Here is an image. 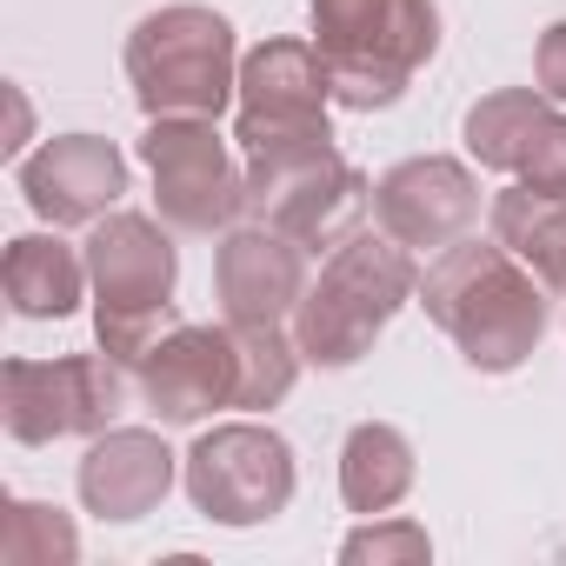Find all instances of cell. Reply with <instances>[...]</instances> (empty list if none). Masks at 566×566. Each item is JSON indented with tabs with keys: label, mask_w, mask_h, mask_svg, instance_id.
Returning <instances> with one entry per match:
<instances>
[{
	"label": "cell",
	"mask_w": 566,
	"mask_h": 566,
	"mask_svg": "<svg viewBox=\"0 0 566 566\" xmlns=\"http://www.w3.org/2000/svg\"><path fill=\"white\" fill-rule=\"evenodd\" d=\"M420 307L473 374H513L546 334V280L500 240H453L420 273Z\"/></svg>",
	"instance_id": "obj_1"
},
{
	"label": "cell",
	"mask_w": 566,
	"mask_h": 566,
	"mask_svg": "<svg viewBox=\"0 0 566 566\" xmlns=\"http://www.w3.org/2000/svg\"><path fill=\"white\" fill-rule=\"evenodd\" d=\"M413 294H420L413 247L360 227L347 247L327 253L321 280H307V294L294 307V340L307 367H354Z\"/></svg>",
	"instance_id": "obj_2"
},
{
	"label": "cell",
	"mask_w": 566,
	"mask_h": 566,
	"mask_svg": "<svg viewBox=\"0 0 566 566\" xmlns=\"http://www.w3.org/2000/svg\"><path fill=\"white\" fill-rule=\"evenodd\" d=\"M307 14L334 101L354 114L394 107L413 87V74L440 54L433 0H307Z\"/></svg>",
	"instance_id": "obj_3"
},
{
	"label": "cell",
	"mask_w": 566,
	"mask_h": 566,
	"mask_svg": "<svg viewBox=\"0 0 566 566\" xmlns=\"http://www.w3.org/2000/svg\"><path fill=\"white\" fill-rule=\"evenodd\" d=\"M127 81L147 120H220L227 101L240 94V48L233 21L200 8V0H174L154 8L127 34Z\"/></svg>",
	"instance_id": "obj_4"
},
{
	"label": "cell",
	"mask_w": 566,
	"mask_h": 566,
	"mask_svg": "<svg viewBox=\"0 0 566 566\" xmlns=\"http://www.w3.org/2000/svg\"><path fill=\"white\" fill-rule=\"evenodd\" d=\"M87 280H94V340L114 360H140L160 334L180 327L174 314V280H180V253L160 233V220L147 213H107L87 233Z\"/></svg>",
	"instance_id": "obj_5"
},
{
	"label": "cell",
	"mask_w": 566,
	"mask_h": 566,
	"mask_svg": "<svg viewBox=\"0 0 566 566\" xmlns=\"http://www.w3.org/2000/svg\"><path fill=\"white\" fill-rule=\"evenodd\" d=\"M247 213L260 227L294 233L307 253H334L374 213V180L334 140L287 147V154H253L247 160Z\"/></svg>",
	"instance_id": "obj_6"
},
{
	"label": "cell",
	"mask_w": 566,
	"mask_h": 566,
	"mask_svg": "<svg viewBox=\"0 0 566 566\" xmlns=\"http://www.w3.org/2000/svg\"><path fill=\"white\" fill-rule=\"evenodd\" d=\"M140 400L134 367L101 354H61V360H8L0 367V420L21 447L48 440H94Z\"/></svg>",
	"instance_id": "obj_7"
},
{
	"label": "cell",
	"mask_w": 566,
	"mask_h": 566,
	"mask_svg": "<svg viewBox=\"0 0 566 566\" xmlns=\"http://www.w3.org/2000/svg\"><path fill=\"white\" fill-rule=\"evenodd\" d=\"M233 140L240 154H287V147H321L334 140L327 107L334 81L314 41H260L240 61V94H233Z\"/></svg>",
	"instance_id": "obj_8"
},
{
	"label": "cell",
	"mask_w": 566,
	"mask_h": 566,
	"mask_svg": "<svg viewBox=\"0 0 566 566\" xmlns=\"http://www.w3.org/2000/svg\"><path fill=\"white\" fill-rule=\"evenodd\" d=\"M180 480H187V500L213 526H260L273 513H287L301 473H294V447L273 427L227 420V427H213L187 447Z\"/></svg>",
	"instance_id": "obj_9"
},
{
	"label": "cell",
	"mask_w": 566,
	"mask_h": 566,
	"mask_svg": "<svg viewBox=\"0 0 566 566\" xmlns=\"http://www.w3.org/2000/svg\"><path fill=\"white\" fill-rule=\"evenodd\" d=\"M140 160L154 167V207L180 233H227L247 213V167H233L213 120H147Z\"/></svg>",
	"instance_id": "obj_10"
},
{
	"label": "cell",
	"mask_w": 566,
	"mask_h": 566,
	"mask_svg": "<svg viewBox=\"0 0 566 566\" xmlns=\"http://www.w3.org/2000/svg\"><path fill=\"white\" fill-rule=\"evenodd\" d=\"M134 387L160 427H200L207 413L240 407V334L180 321L134 360Z\"/></svg>",
	"instance_id": "obj_11"
},
{
	"label": "cell",
	"mask_w": 566,
	"mask_h": 566,
	"mask_svg": "<svg viewBox=\"0 0 566 566\" xmlns=\"http://www.w3.org/2000/svg\"><path fill=\"white\" fill-rule=\"evenodd\" d=\"M467 154L493 174H513L520 187L566 193V107L539 87H500L467 107L460 120Z\"/></svg>",
	"instance_id": "obj_12"
},
{
	"label": "cell",
	"mask_w": 566,
	"mask_h": 566,
	"mask_svg": "<svg viewBox=\"0 0 566 566\" xmlns=\"http://www.w3.org/2000/svg\"><path fill=\"white\" fill-rule=\"evenodd\" d=\"M374 220H380V233H394L413 253H447L480 220V180L467 160L413 154L374 180Z\"/></svg>",
	"instance_id": "obj_13"
},
{
	"label": "cell",
	"mask_w": 566,
	"mask_h": 566,
	"mask_svg": "<svg viewBox=\"0 0 566 566\" xmlns=\"http://www.w3.org/2000/svg\"><path fill=\"white\" fill-rule=\"evenodd\" d=\"M213 294L233 327H287L307 294V247L280 227H227L213 253Z\"/></svg>",
	"instance_id": "obj_14"
},
{
	"label": "cell",
	"mask_w": 566,
	"mask_h": 566,
	"mask_svg": "<svg viewBox=\"0 0 566 566\" xmlns=\"http://www.w3.org/2000/svg\"><path fill=\"white\" fill-rule=\"evenodd\" d=\"M21 193L48 227H94L127 193V154L101 134H54L21 154Z\"/></svg>",
	"instance_id": "obj_15"
},
{
	"label": "cell",
	"mask_w": 566,
	"mask_h": 566,
	"mask_svg": "<svg viewBox=\"0 0 566 566\" xmlns=\"http://www.w3.org/2000/svg\"><path fill=\"white\" fill-rule=\"evenodd\" d=\"M174 447L154 433V427H107L87 440V460H81V506L94 520H147L167 486H174Z\"/></svg>",
	"instance_id": "obj_16"
},
{
	"label": "cell",
	"mask_w": 566,
	"mask_h": 566,
	"mask_svg": "<svg viewBox=\"0 0 566 566\" xmlns=\"http://www.w3.org/2000/svg\"><path fill=\"white\" fill-rule=\"evenodd\" d=\"M0 287H8V307L21 321H67L94 280H87V253H74L61 233H21L0 260Z\"/></svg>",
	"instance_id": "obj_17"
},
{
	"label": "cell",
	"mask_w": 566,
	"mask_h": 566,
	"mask_svg": "<svg viewBox=\"0 0 566 566\" xmlns=\"http://www.w3.org/2000/svg\"><path fill=\"white\" fill-rule=\"evenodd\" d=\"M413 440L387 420H360L340 447V500L354 513H394L407 493H413Z\"/></svg>",
	"instance_id": "obj_18"
},
{
	"label": "cell",
	"mask_w": 566,
	"mask_h": 566,
	"mask_svg": "<svg viewBox=\"0 0 566 566\" xmlns=\"http://www.w3.org/2000/svg\"><path fill=\"white\" fill-rule=\"evenodd\" d=\"M486 220H493V240L546 280V294H566V193H539L513 180L506 193H493Z\"/></svg>",
	"instance_id": "obj_19"
},
{
	"label": "cell",
	"mask_w": 566,
	"mask_h": 566,
	"mask_svg": "<svg viewBox=\"0 0 566 566\" xmlns=\"http://www.w3.org/2000/svg\"><path fill=\"white\" fill-rule=\"evenodd\" d=\"M74 553H81V533L48 500H14L8 520H0V559L8 566H67Z\"/></svg>",
	"instance_id": "obj_20"
},
{
	"label": "cell",
	"mask_w": 566,
	"mask_h": 566,
	"mask_svg": "<svg viewBox=\"0 0 566 566\" xmlns=\"http://www.w3.org/2000/svg\"><path fill=\"white\" fill-rule=\"evenodd\" d=\"M427 553H433V539L420 520H374V526L347 533V546H340L347 566H367V559L374 566H427Z\"/></svg>",
	"instance_id": "obj_21"
},
{
	"label": "cell",
	"mask_w": 566,
	"mask_h": 566,
	"mask_svg": "<svg viewBox=\"0 0 566 566\" xmlns=\"http://www.w3.org/2000/svg\"><path fill=\"white\" fill-rule=\"evenodd\" d=\"M533 87L566 107V21H553L539 34V48H533Z\"/></svg>",
	"instance_id": "obj_22"
}]
</instances>
